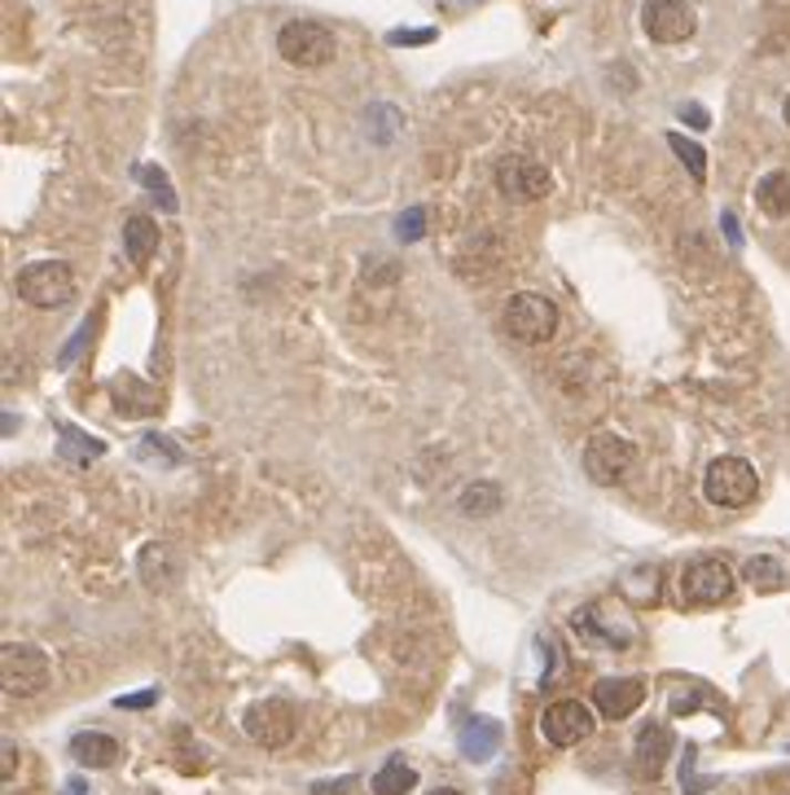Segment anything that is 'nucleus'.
<instances>
[{"mask_svg": "<svg viewBox=\"0 0 790 795\" xmlns=\"http://www.w3.org/2000/svg\"><path fill=\"white\" fill-rule=\"evenodd\" d=\"M277 53H281L290 67L312 71V67H330V62H335L339 40H335V31H330V27L299 18V22H286V27L277 31Z\"/></svg>", "mask_w": 790, "mask_h": 795, "instance_id": "obj_3", "label": "nucleus"}, {"mask_svg": "<svg viewBox=\"0 0 790 795\" xmlns=\"http://www.w3.org/2000/svg\"><path fill=\"white\" fill-rule=\"evenodd\" d=\"M680 119H685V123H689V128H707V123H711V119H707V111H702V106H680Z\"/></svg>", "mask_w": 790, "mask_h": 795, "instance_id": "obj_28", "label": "nucleus"}, {"mask_svg": "<svg viewBox=\"0 0 790 795\" xmlns=\"http://www.w3.org/2000/svg\"><path fill=\"white\" fill-rule=\"evenodd\" d=\"M427 795H461V792H452V787H440V792H427Z\"/></svg>", "mask_w": 790, "mask_h": 795, "instance_id": "obj_32", "label": "nucleus"}, {"mask_svg": "<svg viewBox=\"0 0 790 795\" xmlns=\"http://www.w3.org/2000/svg\"><path fill=\"white\" fill-rule=\"evenodd\" d=\"M71 756L84 769H111L114 761H119V743H114L111 734H102V730H84V734L71 738Z\"/></svg>", "mask_w": 790, "mask_h": 795, "instance_id": "obj_15", "label": "nucleus"}, {"mask_svg": "<svg viewBox=\"0 0 790 795\" xmlns=\"http://www.w3.org/2000/svg\"><path fill=\"white\" fill-rule=\"evenodd\" d=\"M13 769H18V747L4 743V778H13Z\"/></svg>", "mask_w": 790, "mask_h": 795, "instance_id": "obj_30", "label": "nucleus"}, {"mask_svg": "<svg viewBox=\"0 0 790 795\" xmlns=\"http://www.w3.org/2000/svg\"><path fill=\"white\" fill-rule=\"evenodd\" d=\"M242 730H246V738H250V743H259V747L277 752V747H286V743L295 738L299 721H295V707H290L286 699H259V703H250V707H246Z\"/></svg>", "mask_w": 790, "mask_h": 795, "instance_id": "obj_7", "label": "nucleus"}, {"mask_svg": "<svg viewBox=\"0 0 790 795\" xmlns=\"http://www.w3.org/2000/svg\"><path fill=\"white\" fill-rule=\"evenodd\" d=\"M351 792V778H342V783H330V787H312V795H347Z\"/></svg>", "mask_w": 790, "mask_h": 795, "instance_id": "obj_29", "label": "nucleus"}, {"mask_svg": "<svg viewBox=\"0 0 790 795\" xmlns=\"http://www.w3.org/2000/svg\"><path fill=\"white\" fill-rule=\"evenodd\" d=\"M62 795H89V783H80V778H75V783H66V792Z\"/></svg>", "mask_w": 790, "mask_h": 795, "instance_id": "obj_31", "label": "nucleus"}, {"mask_svg": "<svg viewBox=\"0 0 790 795\" xmlns=\"http://www.w3.org/2000/svg\"><path fill=\"white\" fill-rule=\"evenodd\" d=\"M163 559H167V550H163V546H150V550L141 554V580H145V584H154V589H163V580L172 575V568H158Z\"/></svg>", "mask_w": 790, "mask_h": 795, "instance_id": "obj_23", "label": "nucleus"}, {"mask_svg": "<svg viewBox=\"0 0 790 795\" xmlns=\"http://www.w3.org/2000/svg\"><path fill=\"white\" fill-rule=\"evenodd\" d=\"M373 795H409L418 787V774H413V765L409 761H400V756H391L378 774H373Z\"/></svg>", "mask_w": 790, "mask_h": 795, "instance_id": "obj_19", "label": "nucleus"}, {"mask_svg": "<svg viewBox=\"0 0 790 795\" xmlns=\"http://www.w3.org/2000/svg\"><path fill=\"white\" fill-rule=\"evenodd\" d=\"M702 497L720 510H742L760 497V475L742 457H716L702 475Z\"/></svg>", "mask_w": 790, "mask_h": 795, "instance_id": "obj_1", "label": "nucleus"}, {"mask_svg": "<svg viewBox=\"0 0 790 795\" xmlns=\"http://www.w3.org/2000/svg\"><path fill=\"white\" fill-rule=\"evenodd\" d=\"M733 584L738 575L725 559H694L680 571V598L689 607H720L733 598Z\"/></svg>", "mask_w": 790, "mask_h": 795, "instance_id": "obj_6", "label": "nucleus"}, {"mask_svg": "<svg viewBox=\"0 0 790 795\" xmlns=\"http://www.w3.org/2000/svg\"><path fill=\"white\" fill-rule=\"evenodd\" d=\"M84 431H62V453L66 457H75V453H84V457H98L102 453V445H93V440H80Z\"/></svg>", "mask_w": 790, "mask_h": 795, "instance_id": "obj_24", "label": "nucleus"}, {"mask_svg": "<svg viewBox=\"0 0 790 795\" xmlns=\"http://www.w3.org/2000/svg\"><path fill=\"white\" fill-rule=\"evenodd\" d=\"M496 747H501V725H496V721L470 716V721L461 725V752H465V761L488 765V761L496 756Z\"/></svg>", "mask_w": 790, "mask_h": 795, "instance_id": "obj_14", "label": "nucleus"}, {"mask_svg": "<svg viewBox=\"0 0 790 795\" xmlns=\"http://www.w3.org/2000/svg\"><path fill=\"white\" fill-rule=\"evenodd\" d=\"M742 575H747L756 589L773 593V589H787L790 584V563L778 559V554H751V559L742 563Z\"/></svg>", "mask_w": 790, "mask_h": 795, "instance_id": "obj_17", "label": "nucleus"}, {"mask_svg": "<svg viewBox=\"0 0 790 795\" xmlns=\"http://www.w3.org/2000/svg\"><path fill=\"white\" fill-rule=\"evenodd\" d=\"M633 461H637V445L624 440V436H615V431H597V436L584 445V475H588L593 483H602V488L619 483V479L633 470Z\"/></svg>", "mask_w": 790, "mask_h": 795, "instance_id": "obj_8", "label": "nucleus"}, {"mask_svg": "<svg viewBox=\"0 0 790 795\" xmlns=\"http://www.w3.org/2000/svg\"><path fill=\"white\" fill-rule=\"evenodd\" d=\"M782 119H787V128H790V98H787V106H782Z\"/></svg>", "mask_w": 790, "mask_h": 795, "instance_id": "obj_33", "label": "nucleus"}, {"mask_svg": "<svg viewBox=\"0 0 790 795\" xmlns=\"http://www.w3.org/2000/svg\"><path fill=\"white\" fill-rule=\"evenodd\" d=\"M435 35H440L435 27H422V31H391L387 40H391V44H431Z\"/></svg>", "mask_w": 790, "mask_h": 795, "instance_id": "obj_27", "label": "nucleus"}, {"mask_svg": "<svg viewBox=\"0 0 790 795\" xmlns=\"http://www.w3.org/2000/svg\"><path fill=\"white\" fill-rule=\"evenodd\" d=\"M668 761H673V734H668L659 721L642 725V734H637V743H633V769H637L646 783H655V778H664Z\"/></svg>", "mask_w": 790, "mask_h": 795, "instance_id": "obj_13", "label": "nucleus"}, {"mask_svg": "<svg viewBox=\"0 0 790 795\" xmlns=\"http://www.w3.org/2000/svg\"><path fill=\"white\" fill-rule=\"evenodd\" d=\"M694 27H698V13L685 0H646L642 4V31L655 44H680L694 35Z\"/></svg>", "mask_w": 790, "mask_h": 795, "instance_id": "obj_10", "label": "nucleus"}, {"mask_svg": "<svg viewBox=\"0 0 790 795\" xmlns=\"http://www.w3.org/2000/svg\"><path fill=\"white\" fill-rule=\"evenodd\" d=\"M505 330L519 343H550L558 330V304L532 291H519L505 304Z\"/></svg>", "mask_w": 790, "mask_h": 795, "instance_id": "obj_5", "label": "nucleus"}, {"mask_svg": "<svg viewBox=\"0 0 790 795\" xmlns=\"http://www.w3.org/2000/svg\"><path fill=\"white\" fill-rule=\"evenodd\" d=\"M541 734L554 747H575V743H584L593 734V712L579 699H554L545 707V716H541Z\"/></svg>", "mask_w": 790, "mask_h": 795, "instance_id": "obj_11", "label": "nucleus"}, {"mask_svg": "<svg viewBox=\"0 0 790 795\" xmlns=\"http://www.w3.org/2000/svg\"><path fill=\"white\" fill-rule=\"evenodd\" d=\"M668 145H673V154L685 163V172H689L694 181H707V154H702V145H694V141L680 136V132H668Z\"/></svg>", "mask_w": 790, "mask_h": 795, "instance_id": "obj_21", "label": "nucleus"}, {"mask_svg": "<svg viewBox=\"0 0 790 795\" xmlns=\"http://www.w3.org/2000/svg\"><path fill=\"white\" fill-rule=\"evenodd\" d=\"M150 703H158V690H141V694H119L114 699V707H123V712H141Z\"/></svg>", "mask_w": 790, "mask_h": 795, "instance_id": "obj_26", "label": "nucleus"}, {"mask_svg": "<svg viewBox=\"0 0 790 795\" xmlns=\"http://www.w3.org/2000/svg\"><path fill=\"white\" fill-rule=\"evenodd\" d=\"M53 682V669H49V655L40 646H27V642H9L4 655H0V685L9 699H35L40 690H49Z\"/></svg>", "mask_w": 790, "mask_h": 795, "instance_id": "obj_4", "label": "nucleus"}, {"mask_svg": "<svg viewBox=\"0 0 790 795\" xmlns=\"http://www.w3.org/2000/svg\"><path fill=\"white\" fill-rule=\"evenodd\" d=\"M13 291L31 304V308H66L75 299V268L62 259H40L18 268Z\"/></svg>", "mask_w": 790, "mask_h": 795, "instance_id": "obj_2", "label": "nucleus"}, {"mask_svg": "<svg viewBox=\"0 0 790 795\" xmlns=\"http://www.w3.org/2000/svg\"><path fill=\"white\" fill-rule=\"evenodd\" d=\"M422 221H427V212H422V207L404 212V216H400V228H396V233H400V242H418V237H422Z\"/></svg>", "mask_w": 790, "mask_h": 795, "instance_id": "obj_25", "label": "nucleus"}, {"mask_svg": "<svg viewBox=\"0 0 790 795\" xmlns=\"http://www.w3.org/2000/svg\"><path fill=\"white\" fill-rule=\"evenodd\" d=\"M496 185H501V194L514 198V203H536V198H545V194L554 190V176H550V167H545L541 159H532V154H505V159L496 163Z\"/></svg>", "mask_w": 790, "mask_h": 795, "instance_id": "obj_9", "label": "nucleus"}, {"mask_svg": "<svg viewBox=\"0 0 790 795\" xmlns=\"http://www.w3.org/2000/svg\"><path fill=\"white\" fill-rule=\"evenodd\" d=\"M756 207H760L765 216H773V221H787L790 216V172H769V176H760V185H756Z\"/></svg>", "mask_w": 790, "mask_h": 795, "instance_id": "obj_16", "label": "nucleus"}, {"mask_svg": "<svg viewBox=\"0 0 790 795\" xmlns=\"http://www.w3.org/2000/svg\"><path fill=\"white\" fill-rule=\"evenodd\" d=\"M646 703V682L642 677H602L593 685V707L606 721H624Z\"/></svg>", "mask_w": 790, "mask_h": 795, "instance_id": "obj_12", "label": "nucleus"}, {"mask_svg": "<svg viewBox=\"0 0 790 795\" xmlns=\"http://www.w3.org/2000/svg\"><path fill=\"white\" fill-rule=\"evenodd\" d=\"M136 176L150 185V194H154V203H158V212H176V194H172V181L163 176V167H154V163H145V167H136Z\"/></svg>", "mask_w": 790, "mask_h": 795, "instance_id": "obj_22", "label": "nucleus"}, {"mask_svg": "<svg viewBox=\"0 0 790 795\" xmlns=\"http://www.w3.org/2000/svg\"><path fill=\"white\" fill-rule=\"evenodd\" d=\"M123 251H127L132 264H145V259L158 251V225H154L150 216H132V221L123 225Z\"/></svg>", "mask_w": 790, "mask_h": 795, "instance_id": "obj_18", "label": "nucleus"}, {"mask_svg": "<svg viewBox=\"0 0 790 795\" xmlns=\"http://www.w3.org/2000/svg\"><path fill=\"white\" fill-rule=\"evenodd\" d=\"M456 506H461L465 519H488V514L501 510V488H496V483H470Z\"/></svg>", "mask_w": 790, "mask_h": 795, "instance_id": "obj_20", "label": "nucleus"}]
</instances>
